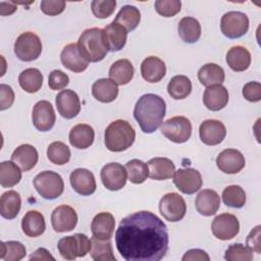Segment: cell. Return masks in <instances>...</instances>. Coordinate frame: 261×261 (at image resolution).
Masks as SVG:
<instances>
[{"mask_svg": "<svg viewBox=\"0 0 261 261\" xmlns=\"http://www.w3.org/2000/svg\"><path fill=\"white\" fill-rule=\"evenodd\" d=\"M165 111L163 98L156 94H145L137 101L134 116L144 133L152 134L161 125Z\"/></svg>", "mask_w": 261, "mask_h": 261, "instance_id": "7a4b0ae2", "label": "cell"}, {"mask_svg": "<svg viewBox=\"0 0 261 261\" xmlns=\"http://www.w3.org/2000/svg\"><path fill=\"white\" fill-rule=\"evenodd\" d=\"M220 29L229 39L241 38L249 30V18L241 11H228L221 17Z\"/></svg>", "mask_w": 261, "mask_h": 261, "instance_id": "9c48e42d", "label": "cell"}, {"mask_svg": "<svg viewBox=\"0 0 261 261\" xmlns=\"http://www.w3.org/2000/svg\"><path fill=\"white\" fill-rule=\"evenodd\" d=\"M90 255L95 261H115L112 245L109 240H100L93 236L91 239Z\"/></svg>", "mask_w": 261, "mask_h": 261, "instance_id": "8d00e7d4", "label": "cell"}, {"mask_svg": "<svg viewBox=\"0 0 261 261\" xmlns=\"http://www.w3.org/2000/svg\"><path fill=\"white\" fill-rule=\"evenodd\" d=\"M182 261H194V260H206L209 261L210 257L207 255V253L200 249H192L185 253V255L181 258Z\"/></svg>", "mask_w": 261, "mask_h": 261, "instance_id": "db71d44e", "label": "cell"}, {"mask_svg": "<svg viewBox=\"0 0 261 261\" xmlns=\"http://www.w3.org/2000/svg\"><path fill=\"white\" fill-rule=\"evenodd\" d=\"M21 199L17 192L8 191L0 198V214L6 219H13L19 213Z\"/></svg>", "mask_w": 261, "mask_h": 261, "instance_id": "d6a6232c", "label": "cell"}, {"mask_svg": "<svg viewBox=\"0 0 261 261\" xmlns=\"http://www.w3.org/2000/svg\"><path fill=\"white\" fill-rule=\"evenodd\" d=\"M79 49L89 62H98L104 59L108 49L103 38V30L91 28L85 30L79 38Z\"/></svg>", "mask_w": 261, "mask_h": 261, "instance_id": "277c9868", "label": "cell"}, {"mask_svg": "<svg viewBox=\"0 0 261 261\" xmlns=\"http://www.w3.org/2000/svg\"><path fill=\"white\" fill-rule=\"evenodd\" d=\"M21 179V171L13 161L0 163V184L3 188H11Z\"/></svg>", "mask_w": 261, "mask_h": 261, "instance_id": "ab89813d", "label": "cell"}, {"mask_svg": "<svg viewBox=\"0 0 261 261\" xmlns=\"http://www.w3.org/2000/svg\"><path fill=\"white\" fill-rule=\"evenodd\" d=\"M228 91L222 85L208 87L203 95V103L211 111H219L228 102Z\"/></svg>", "mask_w": 261, "mask_h": 261, "instance_id": "603a6c76", "label": "cell"}, {"mask_svg": "<svg viewBox=\"0 0 261 261\" xmlns=\"http://www.w3.org/2000/svg\"><path fill=\"white\" fill-rule=\"evenodd\" d=\"M226 62L233 71H244L251 64V54L243 46H233L226 53Z\"/></svg>", "mask_w": 261, "mask_h": 261, "instance_id": "4dcf8cb0", "label": "cell"}, {"mask_svg": "<svg viewBox=\"0 0 261 261\" xmlns=\"http://www.w3.org/2000/svg\"><path fill=\"white\" fill-rule=\"evenodd\" d=\"M47 157L56 165H64L70 159V150L62 142H53L47 149Z\"/></svg>", "mask_w": 261, "mask_h": 261, "instance_id": "7bdbcfd3", "label": "cell"}, {"mask_svg": "<svg viewBox=\"0 0 261 261\" xmlns=\"http://www.w3.org/2000/svg\"><path fill=\"white\" fill-rule=\"evenodd\" d=\"M161 133L171 142L181 144L190 139L192 135V123L185 116H174L163 122Z\"/></svg>", "mask_w": 261, "mask_h": 261, "instance_id": "ba28073f", "label": "cell"}, {"mask_svg": "<svg viewBox=\"0 0 261 261\" xmlns=\"http://www.w3.org/2000/svg\"><path fill=\"white\" fill-rule=\"evenodd\" d=\"M243 96L250 102L261 100V85L259 82H249L243 87Z\"/></svg>", "mask_w": 261, "mask_h": 261, "instance_id": "f907efd6", "label": "cell"}, {"mask_svg": "<svg viewBox=\"0 0 261 261\" xmlns=\"http://www.w3.org/2000/svg\"><path fill=\"white\" fill-rule=\"evenodd\" d=\"M244 155L236 149H225L216 158V165L220 171L228 174L240 172L245 167Z\"/></svg>", "mask_w": 261, "mask_h": 261, "instance_id": "2e32d148", "label": "cell"}, {"mask_svg": "<svg viewBox=\"0 0 261 261\" xmlns=\"http://www.w3.org/2000/svg\"><path fill=\"white\" fill-rule=\"evenodd\" d=\"M253 258L252 251L242 244L229 246L224 254V259L227 261H251Z\"/></svg>", "mask_w": 261, "mask_h": 261, "instance_id": "f6af8a7d", "label": "cell"}, {"mask_svg": "<svg viewBox=\"0 0 261 261\" xmlns=\"http://www.w3.org/2000/svg\"><path fill=\"white\" fill-rule=\"evenodd\" d=\"M136 132L130 123L123 119L112 121L105 130V145L111 152L127 150L135 142Z\"/></svg>", "mask_w": 261, "mask_h": 261, "instance_id": "3957f363", "label": "cell"}, {"mask_svg": "<svg viewBox=\"0 0 261 261\" xmlns=\"http://www.w3.org/2000/svg\"><path fill=\"white\" fill-rule=\"evenodd\" d=\"M220 206V197L214 190H202L195 200L196 210L203 216L214 215Z\"/></svg>", "mask_w": 261, "mask_h": 261, "instance_id": "7402d4cb", "label": "cell"}, {"mask_svg": "<svg viewBox=\"0 0 261 261\" xmlns=\"http://www.w3.org/2000/svg\"><path fill=\"white\" fill-rule=\"evenodd\" d=\"M103 38L108 51H119L126 43L127 31L120 24L112 21L104 28Z\"/></svg>", "mask_w": 261, "mask_h": 261, "instance_id": "44dd1931", "label": "cell"}, {"mask_svg": "<svg viewBox=\"0 0 261 261\" xmlns=\"http://www.w3.org/2000/svg\"><path fill=\"white\" fill-rule=\"evenodd\" d=\"M109 77L116 85L123 86L128 84L134 77V66L127 59L115 61L109 69Z\"/></svg>", "mask_w": 261, "mask_h": 261, "instance_id": "1f68e13d", "label": "cell"}, {"mask_svg": "<svg viewBox=\"0 0 261 261\" xmlns=\"http://www.w3.org/2000/svg\"><path fill=\"white\" fill-rule=\"evenodd\" d=\"M91 240L84 233L64 237L59 240L57 248L66 260H74L77 257H85L91 250Z\"/></svg>", "mask_w": 261, "mask_h": 261, "instance_id": "8992f818", "label": "cell"}, {"mask_svg": "<svg viewBox=\"0 0 261 261\" xmlns=\"http://www.w3.org/2000/svg\"><path fill=\"white\" fill-rule=\"evenodd\" d=\"M34 187L41 197L47 200H53L63 193L64 182L57 172L45 170L35 176Z\"/></svg>", "mask_w": 261, "mask_h": 261, "instance_id": "5b68a950", "label": "cell"}, {"mask_svg": "<svg viewBox=\"0 0 261 261\" xmlns=\"http://www.w3.org/2000/svg\"><path fill=\"white\" fill-rule=\"evenodd\" d=\"M39 154L35 147L29 144L18 146L11 155V161L18 165L22 171H29L34 168L38 162Z\"/></svg>", "mask_w": 261, "mask_h": 261, "instance_id": "484cf974", "label": "cell"}, {"mask_svg": "<svg viewBox=\"0 0 261 261\" xmlns=\"http://www.w3.org/2000/svg\"><path fill=\"white\" fill-rule=\"evenodd\" d=\"M177 31L179 37L186 43L193 44L201 37V24L198 19L191 16L182 17L179 20Z\"/></svg>", "mask_w": 261, "mask_h": 261, "instance_id": "e575fe53", "label": "cell"}, {"mask_svg": "<svg viewBox=\"0 0 261 261\" xmlns=\"http://www.w3.org/2000/svg\"><path fill=\"white\" fill-rule=\"evenodd\" d=\"M95 139V132L93 127L86 123H79L74 125L69 132V143L76 149L89 148Z\"/></svg>", "mask_w": 261, "mask_h": 261, "instance_id": "83f0119b", "label": "cell"}, {"mask_svg": "<svg viewBox=\"0 0 261 261\" xmlns=\"http://www.w3.org/2000/svg\"><path fill=\"white\" fill-rule=\"evenodd\" d=\"M32 118H33V123L38 130L40 132L50 130L54 126L55 120H56L55 112L51 103L46 100L37 102L33 108Z\"/></svg>", "mask_w": 261, "mask_h": 261, "instance_id": "9a60e30c", "label": "cell"}, {"mask_svg": "<svg viewBox=\"0 0 261 261\" xmlns=\"http://www.w3.org/2000/svg\"><path fill=\"white\" fill-rule=\"evenodd\" d=\"M14 102V93L10 86L0 85V110L9 108Z\"/></svg>", "mask_w": 261, "mask_h": 261, "instance_id": "816d5d0a", "label": "cell"}, {"mask_svg": "<svg viewBox=\"0 0 261 261\" xmlns=\"http://www.w3.org/2000/svg\"><path fill=\"white\" fill-rule=\"evenodd\" d=\"M141 20L140 10L133 5H124L117 15L115 16L114 22L123 27L127 32L135 30Z\"/></svg>", "mask_w": 261, "mask_h": 261, "instance_id": "74e56055", "label": "cell"}, {"mask_svg": "<svg viewBox=\"0 0 261 261\" xmlns=\"http://www.w3.org/2000/svg\"><path fill=\"white\" fill-rule=\"evenodd\" d=\"M173 184L184 194L192 195L202 187L201 173L195 168H180L173 173Z\"/></svg>", "mask_w": 261, "mask_h": 261, "instance_id": "7c38bea8", "label": "cell"}, {"mask_svg": "<svg viewBox=\"0 0 261 261\" xmlns=\"http://www.w3.org/2000/svg\"><path fill=\"white\" fill-rule=\"evenodd\" d=\"M21 228L24 234L31 238H37L44 233L46 228L43 214L36 210H30L21 220Z\"/></svg>", "mask_w": 261, "mask_h": 261, "instance_id": "f1b7e54d", "label": "cell"}, {"mask_svg": "<svg viewBox=\"0 0 261 261\" xmlns=\"http://www.w3.org/2000/svg\"><path fill=\"white\" fill-rule=\"evenodd\" d=\"M211 230L216 239L228 241L233 239L239 233L240 223L233 214L222 213L213 219Z\"/></svg>", "mask_w": 261, "mask_h": 261, "instance_id": "8fae6325", "label": "cell"}, {"mask_svg": "<svg viewBox=\"0 0 261 261\" xmlns=\"http://www.w3.org/2000/svg\"><path fill=\"white\" fill-rule=\"evenodd\" d=\"M101 180L103 186L109 191L121 190L126 182L127 173L125 167L116 162L107 163L101 169Z\"/></svg>", "mask_w": 261, "mask_h": 261, "instance_id": "4fadbf2b", "label": "cell"}, {"mask_svg": "<svg viewBox=\"0 0 261 261\" xmlns=\"http://www.w3.org/2000/svg\"><path fill=\"white\" fill-rule=\"evenodd\" d=\"M40 7L43 13L49 16H55L64 10L65 2L62 0H43Z\"/></svg>", "mask_w": 261, "mask_h": 261, "instance_id": "681fc988", "label": "cell"}, {"mask_svg": "<svg viewBox=\"0 0 261 261\" xmlns=\"http://www.w3.org/2000/svg\"><path fill=\"white\" fill-rule=\"evenodd\" d=\"M115 227V219L109 212H100L92 220L91 230L100 240H110Z\"/></svg>", "mask_w": 261, "mask_h": 261, "instance_id": "cb8c5ba5", "label": "cell"}, {"mask_svg": "<svg viewBox=\"0 0 261 261\" xmlns=\"http://www.w3.org/2000/svg\"><path fill=\"white\" fill-rule=\"evenodd\" d=\"M60 59L63 66L73 72H82L89 65V61L83 56L75 43H70L62 49Z\"/></svg>", "mask_w": 261, "mask_h": 261, "instance_id": "ffe728a7", "label": "cell"}, {"mask_svg": "<svg viewBox=\"0 0 261 261\" xmlns=\"http://www.w3.org/2000/svg\"><path fill=\"white\" fill-rule=\"evenodd\" d=\"M27 254L25 247L16 241H8L1 243L0 258L5 261H19Z\"/></svg>", "mask_w": 261, "mask_h": 261, "instance_id": "b9f144b4", "label": "cell"}, {"mask_svg": "<svg viewBox=\"0 0 261 261\" xmlns=\"http://www.w3.org/2000/svg\"><path fill=\"white\" fill-rule=\"evenodd\" d=\"M199 135L201 141L208 146L220 144L226 136L224 124L216 119H207L200 124Z\"/></svg>", "mask_w": 261, "mask_h": 261, "instance_id": "e0dca14e", "label": "cell"}, {"mask_svg": "<svg viewBox=\"0 0 261 261\" xmlns=\"http://www.w3.org/2000/svg\"><path fill=\"white\" fill-rule=\"evenodd\" d=\"M55 102L59 114L66 119L75 117L81 111L80 98L72 90L61 91L56 96Z\"/></svg>", "mask_w": 261, "mask_h": 261, "instance_id": "ac0fdd59", "label": "cell"}, {"mask_svg": "<svg viewBox=\"0 0 261 261\" xmlns=\"http://www.w3.org/2000/svg\"><path fill=\"white\" fill-rule=\"evenodd\" d=\"M92 95L102 103H110L117 98L118 88L112 80L100 79L93 84Z\"/></svg>", "mask_w": 261, "mask_h": 261, "instance_id": "f546056e", "label": "cell"}, {"mask_svg": "<svg viewBox=\"0 0 261 261\" xmlns=\"http://www.w3.org/2000/svg\"><path fill=\"white\" fill-rule=\"evenodd\" d=\"M68 83H69V77L62 70L55 69L51 71V73L49 74L48 85H49V88L53 91L64 89L68 85Z\"/></svg>", "mask_w": 261, "mask_h": 261, "instance_id": "c3c4849f", "label": "cell"}, {"mask_svg": "<svg viewBox=\"0 0 261 261\" xmlns=\"http://www.w3.org/2000/svg\"><path fill=\"white\" fill-rule=\"evenodd\" d=\"M127 178L133 184H143L149 176L147 163L139 159H132L125 164Z\"/></svg>", "mask_w": 261, "mask_h": 261, "instance_id": "60d3db41", "label": "cell"}, {"mask_svg": "<svg viewBox=\"0 0 261 261\" xmlns=\"http://www.w3.org/2000/svg\"><path fill=\"white\" fill-rule=\"evenodd\" d=\"M18 83L21 89L28 93H37L43 85V74L38 68H27L19 73Z\"/></svg>", "mask_w": 261, "mask_h": 261, "instance_id": "d590c367", "label": "cell"}, {"mask_svg": "<svg viewBox=\"0 0 261 261\" xmlns=\"http://www.w3.org/2000/svg\"><path fill=\"white\" fill-rule=\"evenodd\" d=\"M42 52L40 38L32 32L20 34L14 43V53L22 61L36 60Z\"/></svg>", "mask_w": 261, "mask_h": 261, "instance_id": "52a82bcc", "label": "cell"}, {"mask_svg": "<svg viewBox=\"0 0 261 261\" xmlns=\"http://www.w3.org/2000/svg\"><path fill=\"white\" fill-rule=\"evenodd\" d=\"M72 189L82 196H90L96 191V180L94 174L86 168L74 169L69 176Z\"/></svg>", "mask_w": 261, "mask_h": 261, "instance_id": "d6986e66", "label": "cell"}, {"mask_svg": "<svg viewBox=\"0 0 261 261\" xmlns=\"http://www.w3.org/2000/svg\"><path fill=\"white\" fill-rule=\"evenodd\" d=\"M115 6V0H94L91 3L92 12L98 18L109 17L114 12Z\"/></svg>", "mask_w": 261, "mask_h": 261, "instance_id": "bcb514c9", "label": "cell"}, {"mask_svg": "<svg viewBox=\"0 0 261 261\" xmlns=\"http://www.w3.org/2000/svg\"><path fill=\"white\" fill-rule=\"evenodd\" d=\"M149 176L155 180H164L173 176L175 166L173 162L165 157H155L148 161Z\"/></svg>", "mask_w": 261, "mask_h": 261, "instance_id": "4316f807", "label": "cell"}, {"mask_svg": "<svg viewBox=\"0 0 261 261\" xmlns=\"http://www.w3.org/2000/svg\"><path fill=\"white\" fill-rule=\"evenodd\" d=\"M198 79L205 87L214 85H221L224 82L225 74L221 66L216 63H207L203 65L198 71Z\"/></svg>", "mask_w": 261, "mask_h": 261, "instance_id": "836d02e7", "label": "cell"}, {"mask_svg": "<svg viewBox=\"0 0 261 261\" xmlns=\"http://www.w3.org/2000/svg\"><path fill=\"white\" fill-rule=\"evenodd\" d=\"M0 14L1 15H9L12 14L16 9V5L13 2H4L2 1L0 3Z\"/></svg>", "mask_w": 261, "mask_h": 261, "instance_id": "9f6ffc18", "label": "cell"}, {"mask_svg": "<svg viewBox=\"0 0 261 261\" xmlns=\"http://www.w3.org/2000/svg\"><path fill=\"white\" fill-rule=\"evenodd\" d=\"M166 73V65L163 60L156 56H149L141 64V74L149 83L160 82Z\"/></svg>", "mask_w": 261, "mask_h": 261, "instance_id": "d4e9b609", "label": "cell"}, {"mask_svg": "<svg viewBox=\"0 0 261 261\" xmlns=\"http://www.w3.org/2000/svg\"><path fill=\"white\" fill-rule=\"evenodd\" d=\"M165 223L150 211H139L124 217L115 232V245L126 261H159L168 251Z\"/></svg>", "mask_w": 261, "mask_h": 261, "instance_id": "6da1fadb", "label": "cell"}, {"mask_svg": "<svg viewBox=\"0 0 261 261\" xmlns=\"http://www.w3.org/2000/svg\"><path fill=\"white\" fill-rule=\"evenodd\" d=\"M30 260H55V258L50 254V252L48 250H46L45 248H40L38 250H36L31 256H30Z\"/></svg>", "mask_w": 261, "mask_h": 261, "instance_id": "11a10c76", "label": "cell"}, {"mask_svg": "<svg viewBox=\"0 0 261 261\" xmlns=\"http://www.w3.org/2000/svg\"><path fill=\"white\" fill-rule=\"evenodd\" d=\"M247 246L248 248L253 252H256L258 254L261 253V245H260V225H257L254 227L248 238H247Z\"/></svg>", "mask_w": 261, "mask_h": 261, "instance_id": "f5cc1de1", "label": "cell"}, {"mask_svg": "<svg viewBox=\"0 0 261 261\" xmlns=\"http://www.w3.org/2000/svg\"><path fill=\"white\" fill-rule=\"evenodd\" d=\"M157 13L164 17H171L177 14L181 8V2L178 0H157L154 4Z\"/></svg>", "mask_w": 261, "mask_h": 261, "instance_id": "7dc6e473", "label": "cell"}, {"mask_svg": "<svg viewBox=\"0 0 261 261\" xmlns=\"http://www.w3.org/2000/svg\"><path fill=\"white\" fill-rule=\"evenodd\" d=\"M167 92L175 100L185 99L192 92V83L186 75H175L170 79L167 85Z\"/></svg>", "mask_w": 261, "mask_h": 261, "instance_id": "f35d334b", "label": "cell"}, {"mask_svg": "<svg viewBox=\"0 0 261 261\" xmlns=\"http://www.w3.org/2000/svg\"><path fill=\"white\" fill-rule=\"evenodd\" d=\"M161 215L170 222L181 220L187 212V205L184 198L177 193L165 194L159 202Z\"/></svg>", "mask_w": 261, "mask_h": 261, "instance_id": "30bf717a", "label": "cell"}, {"mask_svg": "<svg viewBox=\"0 0 261 261\" xmlns=\"http://www.w3.org/2000/svg\"><path fill=\"white\" fill-rule=\"evenodd\" d=\"M223 203L232 208H242L246 203V193L240 186H228L222 192Z\"/></svg>", "mask_w": 261, "mask_h": 261, "instance_id": "ee69618b", "label": "cell"}, {"mask_svg": "<svg viewBox=\"0 0 261 261\" xmlns=\"http://www.w3.org/2000/svg\"><path fill=\"white\" fill-rule=\"evenodd\" d=\"M52 227L57 232L72 230L77 223V214L75 210L68 205L56 207L51 214Z\"/></svg>", "mask_w": 261, "mask_h": 261, "instance_id": "5bb4252c", "label": "cell"}]
</instances>
